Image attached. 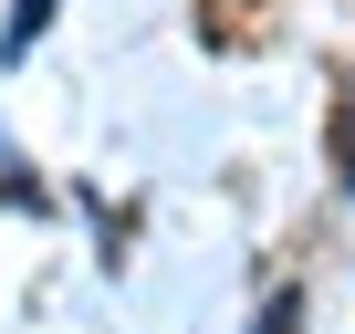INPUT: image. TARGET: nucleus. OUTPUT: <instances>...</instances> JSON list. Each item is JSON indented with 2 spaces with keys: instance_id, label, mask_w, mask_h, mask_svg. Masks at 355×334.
Instances as JSON below:
<instances>
[{
  "instance_id": "7ed1b4c3",
  "label": "nucleus",
  "mask_w": 355,
  "mask_h": 334,
  "mask_svg": "<svg viewBox=\"0 0 355 334\" xmlns=\"http://www.w3.org/2000/svg\"><path fill=\"white\" fill-rule=\"evenodd\" d=\"M345 199H355V115H345Z\"/></svg>"
},
{
  "instance_id": "f03ea898",
  "label": "nucleus",
  "mask_w": 355,
  "mask_h": 334,
  "mask_svg": "<svg viewBox=\"0 0 355 334\" xmlns=\"http://www.w3.org/2000/svg\"><path fill=\"white\" fill-rule=\"evenodd\" d=\"M251 334H303V292H293V282H282V292H272V303H261V324H251Z\"/></svg>"
},
{
  "instance_id": "f257e3e1",
  "label": "nucleus",
  "mask_w": 355,
  "mask_h": 334,
  "mask_svg": "<svg viewBox=\"0 0 355 334\" xmlns=\"http://www.w3.org/2000/svg\"><path fill=\"white\" fill-rule=\"evenodd\" d=\"M42 32H53V0H11V21H0V63H21Z\"/></svg>"
}]
</instances>
